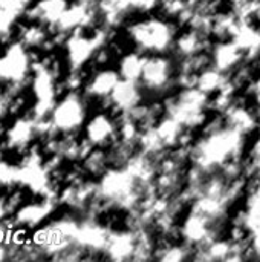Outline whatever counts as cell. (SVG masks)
<instances>
[{"label":"cell","mask_w":260,"mask_h":262,"mask_svg":"<svg viewBox=\"0 0 260 262\" xmlns=\"http://www.w3.org/2000/svg\"><path fill=\"white\" fill-rule=\"evenodd\" d=\"M248 147L247 135L225 124L222 115L213 114L190 147V164L207 173L218 172L233 161L244 160Z\"/></svg>","instance_id":"1"},{"label":"cell","mask_w":260,"mask_h":262,"mask_svg":"<svg viewBox=\"0 0 260 262\" xmlns=\"http://www.w3.org/2000/svg\"><path fill=\"white\" fill-rule=\"evenodd\" d=\"M181 26L161 12L138 14L124 25L126 37L133 48L146 55L172 54Z\"/></svg>","instance_id":"2"},{"label":"cell","mask_w":260,"mask_h":262,"mask_svg":"<svg viewBox=\"0 0 260 262\" xmlns=\"http://www.w3.org/2000/svg\"><path fill=\"white\" fill-rule=\"evenodd\" d=\"M164 114L178 120L185 129L199 132L213 115L211 97L193 86L176 88L162 98Z\"/></svg>","instance_id":"3"},{"label":"cell","mask_w":260,"mask_h":262,"mask_svg":"<svg viewBox=\"0 0 260 262\" xmlns=\"http://www.w3.org/2000/svg\"><path fill=\"white\" fill-rule=\"evenodd\" d=\"M90 100L83 91L63 92L49 114L52 127L64 135L81 134L84 123L90 115Z\"/></svg>","instance_id":"4"},{"label":"cell","mask_w":260,"mask_h":262,"mask_svg":"<svg viewBox=\"0 0 260 262\" xmlns=\"http://www.w3.org/2000/svg\"><path fill=\"white\" fill-rule=\"evenodd\" d=\"M178 60L173 54L147 55L139 83L143 84L147 98L162 100L176 89Z\"/></svg>","instance_id":"5"},{"label":"cell","mask_w":260,"mask_h":262,"mask_svg":"<svg viewBox=\"0 0 260 262\" xmlns=\"http://www.w3.org/2000/svg\"><path fill=\"white\" fill-rule=\"evenodd\" d=\"M118 115L113 114L110 109L98 107L95 112H90L87 121L84 123L81 135L92 147L109 149L118 141Z\"/></svg>","instance_id":"6"},{"label":"cell","mask_w":260,"mask_h":262,"mask_svg":"<svg viewBox=\"0 0 260 262\" xmlns=\"http://www.w3.org/2000/svg\"><path fill=\"white\" fill-rule=\"evenodd\" d=\"M221 229L222 224H218L192 209H185V213L178 224V235L182 243L196 250L210 243L213 238L222 235Z\"/></svg>","instance_id":"7"},{"label":"cell","mask_w":260,"mask_h":262,"mask_svg":"<svg viewBox=\"0 0 260 262\" xmlns=\"http://www.w3.org/2000/svg\"><path fill=\"white\" fill-rule=\"evenodd\" d=\"M120 80L121 75L116 66L113 64L92 66L87 71V78L83 92L90 100V103H98L100 107H103Z\"/></svg>","instance_id":"8"},{"label":"cell","mask_w":260,"mask_h":262,"mask_svg":"<svg viewBox=\"0 0 260 262\" xmlns=\"http://www.w3.org/2000/svg\"><path fill=\"white\" fill-rule=\"evenodd\" d=\"M146 98L147 94L139 81L121 78L103 107L110 109L116 115H124L135 111Z\"/></svg>","instance_id":"9"},{"label":"cell","mask_w":260,"mask_h":262,"mask_svg":"<svg viewBox=\"0 0 260 262\" xmlns=\"http://www.w3.org/2000/svg\"><path fill=\"white\" fill-rule=\"evenodd\" d=\"M260 111L250 101V98L242 94L238 100L222 114L225 124L236 129L238 132L250 137H254L259 124Z\"/></svg>","instance_id":"10"},{"label":"cell","mask_w":260,"mask_h":262,"mask_svg":"<svg viewBox=\"0 0 260 262\" xmlns=\"http://www.w3.org/2000/svg\"><path fill=\"white\" fill-rule=\"evenodd\" d=\"M138 243H139L138 229L130 226H124L121 229L112 227L103 256L112 261H135Z\"/></svg>","instance_id":"11"},{"label":"cell","mask_w":260,"mask_h":262,"mask_svg":"<svg viewBox=\"0 0 260 262\" xmlns=\"http://www.w3.org/2000/svg\"><path fill=\"white\" fill-rule=\"evenodd\" d=\"M211 41L213 38L207 32L192 26H181L172 54L176 57V60L201 57L208 54Z\"/></svg>","instance_id":"12"},{"label":"cell","mask_w":260,"mask_h":262,"mask_svg":"<svg viewBox=\"0 0 260 262\" xmlns=\"http://www.w3.org/2000/svg\"><path fill=\"white\" fill-rule=\"evenodd\" d=\"M208 60L210 64L228 75L236 72L244 63L248 61L242 49L231 38L213 40L208 49Z\"/></svg>","instance_id":"13"},{"label":"cell","mask_w":260,"mask_h":262,"mask_svg":"<svg viewBox=\"0 0 260 262\" xmlns=\"http://www.w3.org/2000/svg\"><path fill=\"white\" fill-rule=\"evenodd\" d=\"M101 25L118 29L135 14L132 0H95Z\"/></svg>","instance_id":"14"},{"label":"cell","mask_w":260,"mask_h":262,"mask_svg":"<svg viewBox=\"0 0 260 262\" xmlns=\"http://www.w3.org/2000/svg\"><path fill=\"white\" fill-rule=\"evenodd\" d=\"M231 40L242 49L248 61L254 63L260 60V23L241 20Z\"/></svg>","instance_id":"15"},{"label":"cell","mask_w":260,"mask_h":262,"mask_svg":"<svg viewBox=\"0 0 260 262\" xmlns=\"http://www.w3.org/2000/svg\"><path fill=\"white\" fill-rule=\"evenodd\" d=\"M146 60H147V55L144 52L138 51L136 48H132L129 51H123L118 55L115 66H116L121 78L139 81L143 71H144Z\"/></svg>","instance_id":"16"},{"label":"cell","mask_w":260,"mask_h":262,"mask_svg":"<svg viewBox=\"0 0 260 262\" xmlns=\"http://www.w3.org/2000/svg\"><path fill=\"white\" fill-rule=\"evenodd\" d=\"M228 81H230V75L219 71L210 63L204 66L195 77V86L210 97L221 92L228 84Z\"/></svg>","instance_id":"17"},{"label":"cell","mask_w":260,"mask_h":262,"mask_svg":"<svg viewBox=\"0 0 260 262\" xmlns=\"http://www.w3.org/2000/svg\"><path fill=\"white\" fill-rule=\"evenodd\" d=\"M241 18L238 14L228 8V5L218 12H215L211 26H210V37L213 40H224V38H231Z\"/></svg>","instance_id":"18"},{"label":"cell","mask_w":260,"mask_h":262,"mask_svg":"<svg viewBox=\"0 0 260 262\" xmlns=\"http://www.w3.org/2000/svg\"><path fill=\"white\" fill-rule=\"evenodd\" d=\"M80 166L89 178L98 180L109 167H112L109 149L92 147L89 154L80 161Z\"/></svg>","instance_id":"19"},{"label":"cell","mask_w":260,"mask_h":262,"mask_svg":"<svg viewBox=\"0 0 260 262\" xmlns=\"http://www.w3.org/2000/svg\"><path fill=\"white\" fill-rule=\"evenodd\" d=\"M245 95L260 111V71H256L254 77L251 78V81H250V84H248V88L245 91Z\"/></svg>","instance_id":"20"},{"label":"cell","mask_w":260,"mask_h":262,"mask_svg":"<svg viewBox=\"0 0 260 262\" xmlns=\"http://www.w3.org/2000/svg\"><path fill=\"white\" fill-rule=\"evenodd\" d=\"M162 0H132L133 11L136 14H152L158 12Z\"/></svg>","instance_id":"21"},{"label":"cell","mask_w":260,"mask_h":262,"mask_svg":"<svg viewBox=\"0 0 260 262\" xmlns=\"http://www.w3.org/2000/svg\"><path fill=\"white\" fill-rule=\"evenodd\" d=\"M250 250L251 258L260 259V218L250 229Z\"/></svg>","instance_id":"22"},{"label":"cell","mask_w":260,"mask_h":262,"mask_svg":"<svg viewBox=\"0 0 260 262\" xmlns=\"http://www.w3.org/2000/svg\"><path fill=\"white\" fill-rule=\"evenodd\" d=\"M254 138L260 140V117H259V124H257V130H256V134H254Z\"/></svg>","instance_id":"23"},{"label":"cell","mask_w":260,"mask_h":262,"mask_svg":"<svg viewBox=\"0 0 260 262\" xmlns=\"http://www.w3.org/2000/svg\"><path fill=\"white\" fill-rule=\"evenodd\" d=\"M72 2V0H70ZM83 2H95V0H83Z\"/></svg>","instance_id":"24"}]
</instances>
